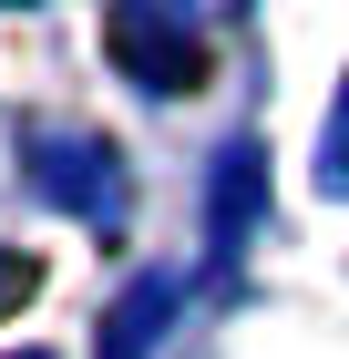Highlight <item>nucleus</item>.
<instances>
[{
	"mask_svg": "<svg viewBox=\"0 0 349 359\" xmlns=\"http://www.w3.org/2000/svg\"><path fill=\"white\" fill-rule=\"evenodd\" d=\"M11 287H21V267H0V298H11Z\"/></svg>",
	"mask_w": 349,
	"mask_h": 359,
	"instance_id": "f257e3e1",
	"label": "nucleus"
}]
</instances>
